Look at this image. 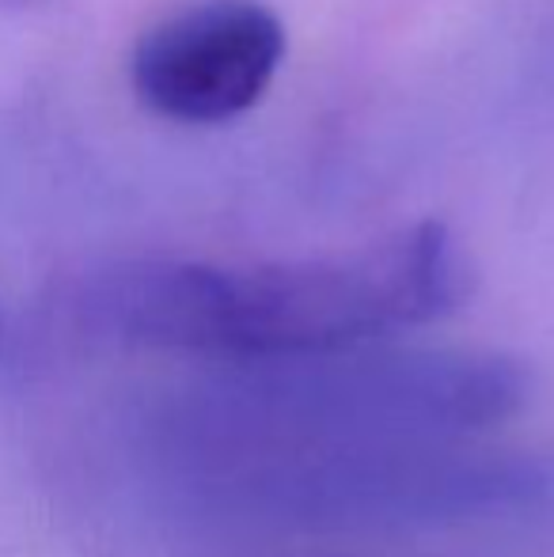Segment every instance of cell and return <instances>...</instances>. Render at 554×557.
Returning <instances> with one entry per match:
<instances>
[{"instance_id":"obj_1","label":"cell","mask_w":554,"mask_h":557,"mask_svg":"<svg viewBox=\"0 0 554 557\" xmlns=\"http://www.w3.org/2000/svg\"><path fill=\"white\" fill-rule=\"evenodd\" d=\"M467 296L448 227L426 221L372 247L304 262L137 265L114 315L137 342L217 357H316L441 319Z\"/></svg>"},{"instance_id":"obj_2","label":"cell","mask_w":554,"mask_h":557,"mask_svg":"<svg viewBox=\"0 0 554 557\" xmlns=\"http://www.w3.org/2000/svg\"><path fill=\"white\" fill-rule=\"evenodd\" d=\"M285 58V27L259 0H201L134 50V91L160 117L213 125L251 111Z\"/></svg>"}]
</instances>
